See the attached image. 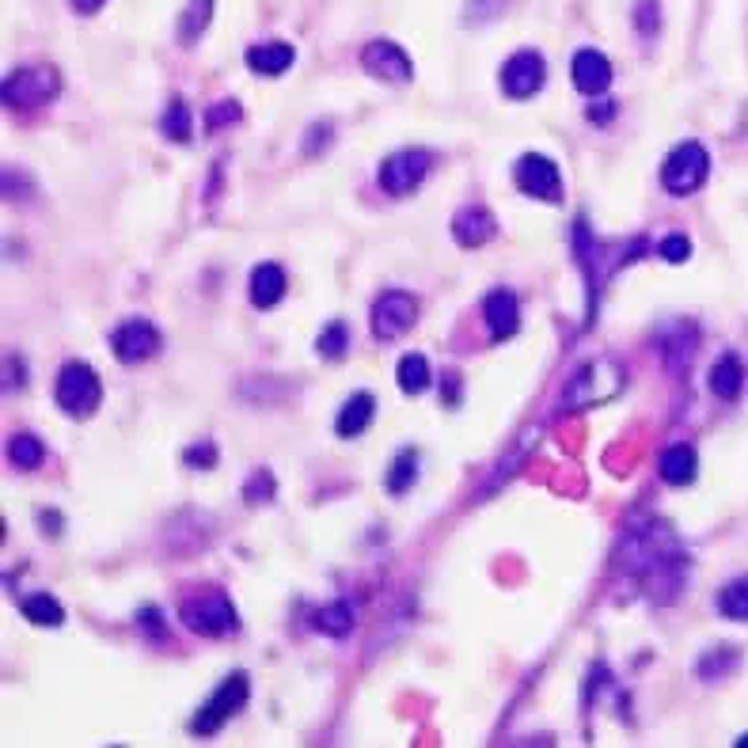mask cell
Instances as JSON below:
<instances>
[{"label": "cell", "mask_w": 748, "mask_h": 748, "mask_svg": "<svg viewBox=\"0 0 748 748\" xmlns=\"http://www.w3.org/2000/svg\"><path fill=\"white\" fill-rule=\"evenodd\" d=\"M179 616L194 634H206V639H225V634H233L239 627L233 600L217 585H201L190 597H183Z\"/></svg>", "instance_id": "1"}, {"label": "cell", "mask_w": 748, "mask_h": 748, "mask_svg": "<svg viewBox=\"0 0 748 748\" xmlns=\"http://www.w3.org/2000/svg\"><path fill=\"white\" fill-rule=\"evenodd\" d=\"M710 175V152L699 141L677 145L661 164V187L672 194V198H688L707 183Z\"/></svg>", "instance_id": "2"}, {"label": "cell", "mask_w": 748, "mask_h": 748, "mask_svg": "<svg viewBox=\"0 0 748 748\" xmlns=\"http://www.w3.org/2000/svg\"><path fill=\"white\" fill-rule=\"evenodd\" d=\"M53 400H58L61 411L72 414V419H88V414H96L99 400H104V384H99L96 368L85 365V362H69L58 376Z\"/></svg>", "instance_id": "3"}, {"label": "cell", "mask_w": 748, "mask_h": 748, "mask_svg": "<svg viewBox=\"0 0 748 748\" xmlns=\"http://www.w3.org/2000/svg\"><path fill=\"white\" fill-rule=\"evenodd\" d=\"M247 696H252V685H247V672H233V677L220 680L214 696H209L206 703H201V710H198V715H194L190 729H194V734H198V737L217 734V729L225 726L228 718L236 715V710H244Z\"/></svg>", "instance_id": "4"}, {"label": "cell", "mask_w": 748, "mask_h": 748, "mask_svg": "<svg viewBox=\"0 0 748 748\" xmlns=\"http://www.w3.org/2000/svg\"><path fill=\"white\" fill-rule=\"evenodd\" d=\"M61 91V77L50 65H31V69H16L4 80V104L8 107H42Z\"/></svg>", "instance_id": "5"}, {"label": "cell", "mask_w": 748, "mask_h": 748, "mask_svg": "<svg viewBox=\"0 0 748 748\" xmlns=\"http://www.w3.org/2000/svg\"><path fill=\"white\" fill-rule=\"evenodd\" d=\"M430 171H433L430 149H403L381 164V187L392 194V198H403V194L419 190Z\"/></svg>", "instance_id": "6"}, {"label": "cell", "mask_w": 748, "mask_h": 748, "mask_svg": "<svg viewBox=\"0 0 748 748\" xmlns=\"http://www.w3.org/2000/svg\"><path fill=\"white\" fill-rule=\"evenodd\" d=\"M513 183L521 194L540 201H559L562 198V175L559 164L543 152H524L521 160L513 164Z\"/></svg>", "instance_id": "7"}, {"label": "cell", "mask_w": 748, "mask_h": 748, "mask_svg": "<svg viewBox=\"0 0 748 748\" xmlns=\"http://www.w3.org/2000/svg\"><path fill=\"white\" fill-rule=\"evenodd\" d=\"M160 346H164L160 327H156L152 319H145V316L126 319L122 327H118L115 335H110V354H115L122 365H141V362H149V357H152Z\"/></svg>", "instance_id": "8"}, {"label": "cell", "mask_w": 748, "mask_h": 748, "mask_svg": "<svg viewBox=\"0 0 748 748\" xmlns=\"http://www.w3.org/2000/svg\"><path fill=\"white\" fill-rule=\"evenodd\" d=\"M414 319H419V301L403 289H387L373 304V335L381 338V343H392V338L406 335V331L414 327Z\"/></svg>", "instance_id": "9"}, {"label": "cell", "mask_w": 748, "mask_h": 748, "mask_svg": "<svg viewBox=\"0 0 748 748\" xmlns=\"http://www.w3.org/2000/svg\"><path fill=\"white\" fill-rule=\"evenodd\" d=\"M362 65L368 77L384 80V85H406V80L414 77V65L406 58V50L400 42H387V39L368 42L362 50Z\"/></svg>", "instance_id": "10"}, {"label": "cell", "mask_w": 748, "mask_h": 748, "mask_svg": "<svg viewBox=\"0 0 748 748\" xmlns=\"http://www.w3.org/2000/svg\"><path fill=\"white\" fill-rule=\"evenodd\" d=\"M548 80V65L535 50H516L510 61L502 65V88L510 99H532Z\"/></svg>", "instance_id": "11"}, {"label": "cell", "mask_w": 748, "mask_h": 748, "mask_svg": "<svg viewBox=\"0 0 748 748\" xmlns=\"http://www.w3.org/2000/svg\"><path fill=\"white\" fill-rule=\"evenodd\" d=\"M570 77H574V88L581 96H604L612 88V61L600 50H578L574 65H570Z\"/></svg>", "instance_id": "12"}, {"label": "cell", "mask_w": 748, "mask_h": 748, "mask_svg": "<svg viewBox=\"0 0 748 748\" xmlns=\"http://www.w3.org/2000/svg\"><path fill=\"white\" fill-rule=\"evenodd\" d=\"M483 319H486V327H491V335L498 338V343H502V338H513L516 331H521V301H516L510 289L486 293Z\"/></svg>", "instance_id": "13"}, {"label": "cell", "mask_w": 748, "mask_h": 748, "mask_svg": "<svg viewBox=\"0 0 748 748\" xmlns=\"http://www.w3.org/2000/svg\"><path fill=\"white\" fill-rule=\"evenodd\" d=\"M494 233H498V225L483 206H468L452 217V239H456L460 247H483Z\"/></svg>", "instance_id": "14"}, {"label": "cell", "mask_w": 748, "mask_h": 748, "mask_svg": "<svg viewBox=\"0 0 748 748\" xmlns=\"http://www.w3.org/2000/svg\"><path fill=\"white\" fill-rule=\"evenodd\" d=\"M244 61H247V69L258 72V77H282V72L297 61V50H293L289 42L270 39V42L252 46V50L244 53Z\"/></svg>", "instance_id": "15"}, {"label": "cell", "mask_w": 748, "mask_h": 748, "mask_svg": "<svg viewBox=\"0 0 748 748\" xmlns=\"http://www.w3.org/2000/svg\"><path fill=\"white\" fill-rule=\"evenodd\" d=\"M373 419H376V400L368 392H357V395H350L343 403V411H338L335 433L338 437H362Z\"/></svg>", "instance_id": "16"}, {"label": "cell", "mask_w": 748, "mask_h": 748, "mask_svg": "<svg viewBox=\"0 0 748 748\" xmlns=\"http://www.w3.org/2000/svg\"><path fill=\"white\" fill-rule=\"evenodd\" d=\"M696 468H699V460H696V449H691V445H669L661 452V460H658V475L669 486L696 483Z\"/></svg>", "instance_id": "17"}, {"label": "cell", "mask_w": 748, "mask_h": 748, "mask_svg": "<svg viewBox=\"0 0 748 748\" xmlns=\"http://www.w3.org/2000/svg\"><path fill=\"white\" fill-rule=\"evenodd\" d=\"M252 304L255 308H274L282 297H285V270L278 263H263V266H255L252 270Z\"/></svg>", "instance_id": "18"}, {"label": "cell", "mask_w": 748, "mask_h": 748, "mask_svg": "<svg viewBox=\"0 0 748 748\" xmlns=\"http://www.w3.org/2000/svg\"><path fill=\"white\" fill-rule=\"evenodd\" d=\"M741 387H745V365H741V357H737V354H722L715 362V368H710V392H715L718 400L734 403L737 395H741Z\"/></svg>", "instance_id": "19"}, {"label": "cell", "mask_w": 748, "mask_h": 748, "mask_svg": "<svg viewBox=\"0 0 748 748\" xmlns=\"http://www.w3.org/2000/svg\"><path fill=\"white\" fill-rule=\"evenodd\" d=\"M312 627H316L319 634H331V639H343V634L354 631V604L335 600V604L327 608H316V612H312Z\"/></svg>", "instance_id": "20"}, {"label": "cell", "mask_w": 748, "mask_h": 748, "mask_svg": "<svg viewBox=\"0 0 748 748\" xmlns=\"http://www.w3.org/2000/svg\"><path fill=\"white\" fill-rule=\"evenodd\" d=\"M395 376H400V387H403L406 395H422L433 384L430 362L422 354H406L403 362H400V368H395Z\"/></svg>", "instance_id": "21"}, {"label": "cell", "mask_w": 748, "mask_h": 748, "mask_svg": "<svg viewBox=\"0 0 748 748\" xmlns=\"http://www.w3.org/2000/svg\"><path fill=\"white\" fill-rule=\"evenodd\" d=\"M419 483V452H400V456L392 460V468H387V494H406L411 486Z\"/></svg>", "instance_id": "22"}, {"label": "cell", "mask_w": 748, "mask_h": 748, "mask_svg": "<svg viewBox=\"0 0 748 748\" xmlns=\"http://www.w3.org/2000/svg\"><path fill=\"white\" fill-rule=\"evenodd\" d=\"M718 612L734 623H748V574L734 578L722 593H718Z\"/></svg>", "instance_id": "23"}, {"label": "cell", "mask_w": 748, "mask_h": 748, "mask_svg": "<svg viewBox=\"0 0 748 748\" xmlns=\"http://www.w3.org/2000/svg\"><path fill=\"white\" fill-rule=\"evenodd\" d=\"M214 20V0H190L187 12H183L179 20V42L190 46L194 39H201V31Z\"/></svg>", "instance_id": "24"}, {"label": "cell", "mask_w": 748, "mask_h": 748, "mask_svg": "<svg viewBox=\"0 0 748 748\" xmlns=\"http://www.w3.org/2000/svg\"><path fill=\"white\" fill-rule=\"evenodd\" d=\"M20 608H23L27 620L39 623V627H61L65 623V608L50 593H31Z\"/></svg>", "instance_id": "25"}, {"label": "cell", "mask_w": 748, "mask_h": 748, "mask_svg": "<svg viewBox=\"0 0 748 748\" xmlns=\"http://www.w3.org/2000/svg\"><path fill=\"white\" fill-rule=\"evenodd\" d=\"M8 460H12L20 471H31V468H39L46 460V449H42V441L35 437V433H16V437L8 441Z\"/></svg>", "instance_id": "26"}, {"label": "cell", "mask_w": 748, "mask_h": 748, "mask_svg": "<svg viewBox=\"0 0 748 748\" xmlns=\"http://www.w3.org/2000/svg\"><path fill=\"white\" fill-rule=\"evenodd\" d=\"M160 129H164V137H168V141H190V107L183 104L179 96L171 99L168 107H164V118H160Z\"/></svg>", "instance_id": "27"}, {"label": "cell", "mask_w": 748, "mask_h": 748, "mask_svg": "<svg viewBox=\"0 0 748 748\" xmlns=\"http://www.w3.org/2000/svg\"><path fill=\"white\" fill-rule=\"evenodd\" d=\"M346 346H350V327L343 319H331L327 327H323V335L316 338V350L327 362H338V357L346 354Z\"/></svg>", "instance_id": "28"}, {"label": "cell", "mask_w": 748, "mask_h": 748, "mask_svg": "<svg viewBox=\"0 0 748 748\" xmlns=\"http://www.w3.org/2000/svg\"><path fill=\"white\" fill-rule=\"evenodd\" d=\"M239 118H244V110H239L236 99H220V104L209 107V115H206V129H217L220 122H225V126H233V122H239Z\"/></svg>", "instance_id": "29"}, {"label": "cell", "mask_w": 748, "mask_h": 748, "mask_svg": "<svg viewBox=\"0 0 748 748\" xmlns=\"http://www.w3.org/2000/svg\"><path fill=\"white\" fill-rule=\"evenodd\" d=\"M658 255L665 258V263H688V255H691V239H688V236H680V233L665 236V239H661V247H658Z\"/></svg>", "instance_id": "30"}, {"label": "cell", "mask_w": 748, "mask_h": 748, "mask_svg": "<svg viewBox=\"0 0 748 748\" xmlns=\"http://www.w3.org/2000/svg\"><path fill=\"white\" fill-rule=\"evenodd\" d=\"M214 460H217V452H214V445L209 441H201L198 449H187V464H194V468H214Z\"/></svg>", "instance_id": "31"}, {"label": "cell", "mask_w": 748, "mask_h": 748, "mask_svg": "<svg viewBox=\"0 0 748 748\" xmlns=\"http://www.w3.org/2000/svg\"><path fill=\"white\" fill-rule=\"evenodd\" d=\"M145 627V631L152 634V639H168V627H160V612H156V608H145L141 612V620H137Z\"/></svg>", "instance_id": "32"}, {"label": "cell", "mask_w": 748, "mask_h": 748, "mask_svg": "<svg viewBox=\"0 0 748 748\" xmlns=\"http://www.w3.org/2000/svg\"><path fill=\"white\" fill-rule=\"evenodd\" d=\"M612 115H616V104H612V99H604V107H593V110H589V118H593V122H608V118H612Z\"/></svg>", "instance_id": "33"}, {"label": "cell", "mask_w": 748, "mask_h": 748, "mask_svg": "<svg viewBox=\"0 0 748 748\" xmlns=\"http://www.w3.org/2000/svg\"><path fill=\"white\" fill-rule=\"evenodd\" d=\"M107 0H72V8H77L80 16H91V12H99V8H104Z\"/></svg>", "instance_id": "34"}, {"label": "cell", "mask_w": 748, "mask_h": 748, "mask_svg": "<svg viewBox=\"0 0 748 748\" xmlns=\"http://www.w3.org/2000/svg\"><path fill=\"white\" fill-rule=\"evenodd\" d=\"M737 745H748V734H745V737H741V741H737Z\"/></svg>", "instance_id": "35"}]
</instances>
